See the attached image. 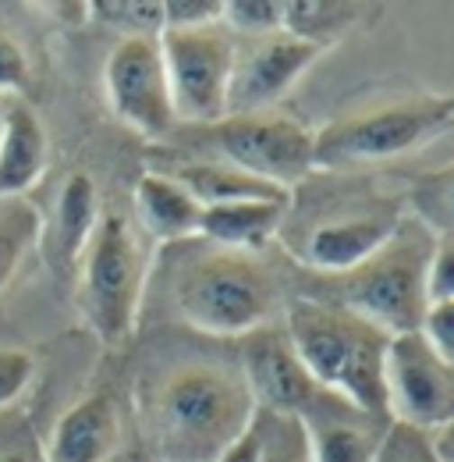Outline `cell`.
I'll return each instance as SVG.
<instances>
[{
  "mask_svg": "<svg viewBox=\"0 0 454 462\" xmlns=\"http://www.w3.org/2000/svg\"><path fill=\"white\" fill-rule=\"evenodd\" d=\"M14 97H0V128H4V115H7V104H11Z\"/></svg>",
  "mask_w": 454,
  "mask_h": 462,
  "instance_id": "obj_32",
  "label": "cell"
},
{
  "mask_svg": "<svg viewBox=\"0 0 454 462\" xmlns=\"http://www.w3.org/2000/svg\"><path fill=\"white\" fill-rule=\"evenodd\" d=\"M203 203L168 171H146L135 181V217L157 242H188L199 238Z\"/></svg>",
  "mask_w": 454,
  "mask_h": 462,
  "instance_id": "obj_18",
  "label": "cell"
},
{
  "mask_svg": "<svg viewBox=\"0 0 454 462\" xmlns=\"http://www.w3.org/2000/svg\"><path fill=\"white\" fill-rule=\"evenodd\" d=\"M454 121V100L448 93H422L391 100L369 111L344 115L313 132L316 168H359L408 157L448 135Z\"/></svg>",
  "mask_w": 454,
  "mask_h": 462,
  "instance_id": "obj_5",
  "label": "cell"
},
{
  "mask_svg": "<svg viewBox=\"0 0 454 462\" xmlns=\"http://www.w3.org/2000/svg\"><path fill=\"white\" fill-rule=\"evenodd\" d=\"M160 58L170 82V104L177 125H213L227 115V93L234 75L238 40L224 22L203 29H164Z\"/></svg>",
  "mask_w": 454,
  "mask_h": 462,
  "instance_id": "obj_8",
  "label": "cell"
},
{
  "mask_svg": "<svg viewBox=\"0 0 454 462\" xmlns=\"http://www.w3.org/2000/svg\"><path fill=\"white\" fill-rule=\"evenodd\" d=\"M387 420L412 430H437L454 416V363L440 359L419 331L395 335L384 352Z\"/></svg>",
  "mask_w": 454,
  "mask_h": 462,
  "instance_id": "obj_9",
  "label": "cell"
},
{
  "mask_svg": "<svg viewBox=\"0 0 454 462\" xmlns=\"http://www.w3.org/2000/svg\"><path fill=\"white\" fill-rule=\"evenodd\" d=\"M199 157L224 161L238 171L287 189L313 171V132L277 111L267 115H227L213 125H199L192 135Z\"/></svg>",
  "mask_w": 454,
  "mask_h": 462,
  "instance_id": "obj_7",
  "label": "cell"
},
{
  "mask_svg": "<svg viewBox=\"0 0 454 462\" xmlns=\"http://www.w3.org/2000/svg\"><path fill=\"white\" fill-rule=\"evenodd\" d=\"M29 86V58L18 40L0 25V97H22Z\"/></svg>",
  "mask_w": 454,
  "mask_h": 462,
  "instance_id": "obj_29",
  "label": "cell"
},
{
  "mask_svg": "<svg viewBox=\"0 0 454 462\" xmlns=\"http://www.w3.org/2000/svg\"><path fill=\"white\" fill-rule=\"evenodd\" d=\"M380 462H384V459H380Z\"/></svg>",
  "mask_w": 454,
  "mask_h": 462,
  "instance_id": "obj_34",
  "label": "cell"
},
{
  "mask_svg": "<svg viewBox=\"0 0 454 462\" xmlns=\"http://www.w3.org/2000/svg\"><path fill=\"white\" fill-rule=\"evenodd\" d=\"M174 306L195 331L245 338L274 324L281 285L263 260L210 245L177 267Z\"/></svg>",
  "mask_w": 454,
  "mask_h": 462,
  "instance_id": "obj_3",
  "label": "cell"
},
{
  "mask_svg": "<svg viewBox=\"0 0 454 462\" xmlns=\"http://www.w3.org/2000/svg\"><path fill=\"white\" fill-rule=\"evenodd\" d=\"M238 374L256 402V412H270V416H298L320 388L302 366L298 352L291 348L284 328L274 324L245 335Z\"/></svg>",
  "mask_w": 454,
  "mask_h": 462,
  "instance_id": "obj_13",
  "label": "cell"
},
{
  "mask_svg": "<svg viewBox=\"0 0 454 462\" xmlns=\"http://www.w3.org/2000/svg\"><path fill=\"white\" fill-rule=\"evenodd\" d=\"M50 164V135L40 115L14 97L7 104L4 128H0V203L22 199Z\"/></svg>",
  "mask_w": 454,
  "mask_h": 462,
  "instance_id": "obj_16",
  "label": "cell"
},
{
  "mask_svg": "<svg viewBox=\"0 0 454 462\" xmlns=\"http://www.w3.org/2000/svg\"><path fill=\"white\" fill-rule=\"evenodd\" d=\"M256 430H259V462H309L295 416L256 412Z\"/></svg>",
  "mask_w": 454,
  "mask_h": 462,
  "instance_id": "obj_23",
  "label": "cell"
},
{
  "mask_svg": "<svg viewBox=\"0 0 454 462\" xmlns=\"http://www.w3.org/2000/svg\"><path fill=\"white\" fill-rule=\"evenodd\" d=\"M170 178L181 181L203 207H221V203H238V199H277L287 203V189H277L263 178H252V174L238 171L224 161H213V157H192V161H181L177 168H170Z\"/></svg>",
  "mask_w": 454,
  "mask_h": 462,
  "instance_id": "obj_20",
  "label": "cell"
},
{
  "mask_svg": "<svg viewBox=\"0 0 454 462\" xmlns=\"http://www.w3.org/2000/svg\"><path fill=\"white\" fill-rule=\"evenodd\" d=\"M217 462H259V430H256V423H252Z\"/></svg>",
  "mask_w": 454,
  "mask_h": 462,
  "instance_id": "obj_30",
  "label": "cell"
},
{
  "mask_svg": "<svg viewBox=\"0 0 454 462\" xmlns=\"http://www.w3.org/2000/svg\"><path fill=\"white\" fill-rule=\"evenodd\" d=\"M252 423L241 374L217 363L174 366L139 395V427L157 462H217Z\"/></svg>",
  "mask_w": 454,
  "mask_h": 462,
  "instance_id": "obj_1",
  "label": "cell"
},
{
  "mask_svg": "<svg viewBox=\"0 0 454 462\" xmlns=\"http://www.w3.org/2000/svg\"><path fill=\"white\" fill-rule=\"evenodd\" d=\"M221 18H224L221 0H168L164 4V29H203Z\"/></svg>",
  "mask_w": 454,
  "mask_h": 462,
  "instance_id": "obj_28",
  "label": "cell"
},
{
  "mask_svg": "<svg viewBox=\"0 0 454 462\" xmlns=\"http://www.w3.org/2000/svg\"><path fill=\"white\" fill-rule=\"evenodd\" d=\"M104 93L114 115L139 135L157 139L177 128L157 36H121L104 64Z\"/></svg>",
  "mask_w": 454,
  "mask_h": 462,
  "instance_id": "obj_10",
  "label": "cell"
},
{
  "mask_svg": "<svg viewBox=\"0 0 454 462\" xmlns=\"http://www.w3.org/2000/svg\"><path fill=\"white\" fill-rule=\"evenodd\" d=\"M221 22L238 40L270 36V32H281L287 22V0H227Z\"/></svg>",
  "mask_w": 454,
  "mask_h": 462,
  "instance_id": "obj_22",
  "label": "cell"
},
{
  "mask_svg": "<svg viewBox=\"0 0 454 462\" xmlns=\"http://www.w3.org/2000/svg\"><path fill=\"white\" fill-rule=\"evenodd\" d=\"M430 302H454V242L448 231L437 235L433 256L426 263V306Z\"/></svg>",
  "mask_w": 454,
  "mask_h": 462,
  "instance_id": "obj_25",
  "label": "cell"
},
{
  "mask_svg": "<svg viewBox=\"0 0 454 462\" xmlns=\"http://www.w3.org/2000/svg\"><path fill=\"white\" fill-rule=\"evenodd\" d=\"M437 235L419 225H397V231L355 271L334 278L338 295L331 302L369 320L384 335L419 331L426 313V263Z\"/></svg>",
  "mask_w": 454,
  "mask_h": 462,
  "instance_id": "obj_6",
  "label": "cell"
},
{
  "mask_svg": "<svg viewBox=\"0 0 454 462\" xmlns=\"http://www.w3.org/2000/svg\"><path fill=\"white\" fill-rule=\"evenodd\" d=\"M100 192H96V181L86 171H71L64 178L60 192L54 199V221L47 231V256L57 271H71L78 267L93 231L100 225Z\"/></svg>",
  "mask_w": 454,
  "mask_h": 462,
  "instance_id": "obj_17",
  "label": "cell"
},
{
  "mask_svg": "<svg viewBox=\"0 0 454 462\" xmlns=\"http://www.w3.org/2000/svg\"><path fill=\"white\" fill-rule=\"evenodd\" d=\"M284 335L309 377L344 402L387 416L384 352L391 335L331 299H295L284 310Z\"/></svg>",
  "mask_w": 454,
  "mask_h": 462,
  "instance_id": "obj_2",
  "label": "cell"
},
{
  "mask_svg": "<svg viewBox=\"0 0 454 462\" xmlns=\"http://www.w3.org/2000/svg\"><path fill=\"white\" fill-rule=\"evenodd\" d=\"M419 335L440 359L454 363V302H430L419 320Z\"/></svg>",
  "mask_w": 454,
  "mask_h": 462,
  "instance_id": "obj_27",
  "label": "cell"
},
{
  "mask_svg": "<svg viewBox=\"0 0 454 462\" xmlns=\"http://www.w3.org/2000/svg\"><path fill=\"white\" fill-rule=\"evenodd\" d=\"M284 214H287V203H277V199H238V203L206 207L199 238H206L217 249L256 256L267 242L277 238V231L284 228Z\"/></svg>",
  "mask_w": 454,
  "mask_h": 462,
  "instance_id": "obj_19",
  "label": "cell"
},
{
  "mask_svg": "<svg viewBox=\"0 0 454 462\" xmlns=\"http://www.w3.org/2000/svg\"><path fill=\"white\" fill-rule=\"evenodd\" d=\"M89 11L121 29L124 36H160L164 29V4L153 0H117V4H89Z\"/></svg>",
  "mask_w": 454,
  "mask_h": 462,
  "instance_id": "obj_24",
  "label": "cell"
},
{
  "mask_svg": "<svg viewBox=\"0 0 454 462\" xmlns=\"http://www.w3.org/2000/svg\"><path fill=\"white\" fill-rule=\"evenodd\" d=\"M309 462H380L387 448V416L366 412L334 392L316 395L295 416Z\"/></svg>",
  "mask_w": 454,
  "mask_h": 462,
  "instance_id": "obj_12",
  "label": "cell"
},
{
  "mask_svg": "<svg viewBox=\"0 0 454 462\" xmlns=\"http://www.w3.org/2000/svg\"><path fill=\"white\" fill-rule=\"evenodd\" d=\"M43 235V217L25 199H11L0 210V295L14 282L18 267L25 263L29 249Z\"/></svg>",
  "mask_w": 454,
  "mask_h": 462,
  "instance_id": "obj_21",
  "label": "cell"
},
{
  "mask_svg": "<svg viewBox=\"0 0 454 462\" xmlns=\"http://www.w3.org/2000/svg\"><path fill=\"white\" fill-rule=\"evenodd\" d=\"M121 448V409L111 395H86L50 430L47 462H111Z\"/></svg>",
  "mask_w": 454,
  "mask_h": 462,
  "instance_id": "obj_15",
  "label": "cell"
},
{
  "mask_svg": "<svg viewBox=\"0 0 454 462\" xmlns=\"http://www.w3.org/2000/svg\"><path fill=\"white\" fill-rule=\"evenodd\" d=\"M401 217L395 210H369V214H348V217H331L320 221L298 242V260L309 271L340 278L366 263L391 235L397 231Z\"/></svg>",
  "mask_w": 454,
  "mask_h": 462,
  "instance_id": "obj_14",
  "label": "cell"
},
{
  "mask_svg": "<svg viewBox=\"0 0 454 462\" xmlns=\"http://www.w3.org/2000/svg\"><path fill=\"white\" fill-rule=\"evenodd\" d=\"M0 462H29L25 456H18V452H11V456H0Z\"/></svg>",
  "mask_w": 454,
  "mask_h": 462,
  "instance_id": "obj_33",
  "label": "cell"
},
{
  "mask_svg": "<svg viewBox=\"0 0 454 462\" xmlns=\"http://www.w3.org/2000/svg\"><path fill=\"white\" fill-rule=\"evenodd\" d=\"M36 377V359L25 348H0V409L14 402Z\"/></svg>",
  "mask_w": 454,
  "mask_h": 462,
  "instance_id": "obj_26",
  "label": "cell"
},
{
  "mask_svg": "<svg viewBox=\"0 0 454 462\" xmlns=\"http://www.w3.org/2000/svg\"><path fill=\"white\" fill-rule=\"evenodd\" d=\"M451 445H454V427H451V423H444V427L430 430V459H433V462H454Z\"/></svg>",
  "mask_w": 454,
  "mask_h": 462,
  "instance_id": "obj_31",
  "label": "cell"
},
{
  "mask_svg": "<svg viewBox=\"0 0 454 462\" xmlns=\"http://www.w3.org/2000/svg\"><path fill=\"white\" fill-rule=\"evenodd\" d=\"M323 51L327 47H320L313 40H302L287 29L270 32V36H256V40H238L231 93H227V115H267V111H274L295 89V82L323 58Z\"/></svg>",
  "mask_w": 454,
  "mask_h": 462,
  "instance_id": "obj_11",
  "label": "cell"
},
{
  "mask_svg": "<svg viewBox=\"0 0 454 462\" xmlns=\"http://www.w3.org/2000/svg\"><path fill=\"white\" fill-rule=\"evenodd\" d=\"M146 242L124 214H100L78 267H75V306L93 335L107 346H121L139 320L146 291Z\"/></svg>",
  "mask_w": 454,
  "mask_h": 462,
  "instance_id": "obj_4",
  "label": "cell"
}]
</instances>
